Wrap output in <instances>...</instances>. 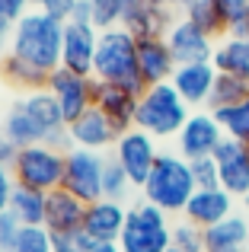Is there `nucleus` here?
<instances>
[{
  "label": "nucleus",
  "instance_id": "f257e3e1",
  "mask_svg": "<svg viewBox=\"0 0 249 252\" xmlns=\"http://www.w3.org/2000/svg\"><path fill=\"white\" fill-rule=\"evenodd\" d=\"M10 51L19 55L23 61L35 64L42 70H58L61 67V51H64V23L42 10H29L16 23L10 38Z\"/></svg>",
  "mask_w": 249,
  "mask_h": 252
},
{
  "label": "nucleus",
  "instance_id": "f03ea898",
  "mask_svg": "<svg viewBox=\"0 0 249 252\" xmlns=\"http://www.w3.org/2000/svg\"><path fill=\"white\" fill-rule=\"evenodd\" d=\"M93 77L102 83H115L124 90L141 96L147 86L141 80V67H137V38L128 29L115 26V29L99 32V45H96V61H93Z\"/></svg>",
  "mask_w": 249,
  "mask_h": 252
},
{
  "label": "nucleus",
  "instance_id": "7ed1b4c3",
  "mask_svg": "<svg viewBox=\"0 0 249 252\" xmlns=\"http://www.w3.org/2000/svg\"><path fill=\"white\" fill-rule=\"evenodd\" d=\"M195 191H198V185H195L188 160L179 157V154H163V150H160V157H156L154 169H150L147 182L141 185L144 201L156 204V208L166 211L169 217L182 214Z\"/></svg>",
  "mask_w": 249,
  "mask_h": 252
},
{
  "label": "nucleus",
  "instance_id": "20e7f679",
  "mask_svg": "<svg viewBox=\"0 0 249 252\" xmlns=\"http://www.w3.org/2000/svg\"><path fill=\"white\" fill-rule=\"evenodd\" d=\"M188 115H192V109L176 93V86L173 83H156V86H147L141 93V99H137L134 128H141L150 137L163 141V137L179 134L182 125L188 122Z\"/></svg>",
  "mask_w": 249,
  "mask_h": 252
},
{
  "label": "nucleus",
  "instance_id": "39448f33",
  "mask_svg": "<svg viewBox=\"0 0 249 252\" xmlns=\"http://www.w3.org/2000/svg\"><path fill=\"white\" fill-rule=\"evenodd\" d=\"M169 233H173L169 214L141 198L137 204H128V220H124V230L119 236V249L122 252H166Z\"/></svg>",
  "mask_w": 249,
  "mask_h": 252
},
{
  "label": "nucleus",
  "instance_id": "423d86ee",
  "mask_svg": "<svg viewBox=\"0 0 249 252\" xmlns=\"http://www.w3.org/2000/svg\"><path fill=\"white\" fill-rule=\"evenodd\" d=\"M64 163H67V154L48 147V144H32V147H23L16 154V160L10 163V172L16 179V185H26V189L48 195V191L61 189Z\"/></svg>",
  "mask_w": 249,
  "mask_h": 252
},
{
  "label": "nucleus",
  "instance_id": "0eeeda50",
  "mask_svg": "<svg viewBox=\"0 0 249 252\" xmlns=\"http://www.w3.org/2000/svg\"><path fill=\"white\" fill-rule=\"evenodd\" d=\"M102 172H106V157L96 150L70 147L67 163H64V182L61 189H67L70 195H77L80 201L93 204L102 198Z\"/></svg>",
  "mask_w": 249,
  "mask_h": 252
},
{
  "label": "nucleus",
  "instance_id": "6e6552de",
  "mask_svg": "<svg viewBox=\"0 0 249 252\" xmlns=\"http://www.w3.org/2000/svg\"><path fill=\"white\" fill-rule=\"evenodd\" d=\"M224 128L220 122L214 118V112L208 109H198L188 115V122L182 125V131L176 134V154L186 157L188 163L192 160H201V157H214L218 144L224 141Z\"/></svg>",
  "mask_w": 249,
  "mask_h": 252
},
{
  "label": "nucleus",
  "instance_id": "1a4fd4ad",
  "mask_svg": "<svg viewBox=\"0 0 249 252\" xmlns=\"http://www.w3.org/2000/svg\"><path fill=\"white\" fill-rule=\"evenodd\" d=\"M112 157L122 163V169L128 172V179L134 182V189H141V185L147 182L150 169H154L156 157H160L156 137H150L147 131H141V128H131V131H124V134H119Z\"/></svg>",
  "mask_w": 249,
  "mask_h": 252
},
{
  "label": "nucleus",
  "instance_id": "9d476101",
  "mask_svg": "<svg viewBox=\"0 0 249 252\" xmlns=\"http://www.w3.org/2000/svg\"><path fill=\"white\" fill-rule=\"evenodd\" d=\"M48 93L58 99L61 115L67 125H74L87 109H93V77H80L67 67L51 70L48 77Z\"/></svg>",
  "mask_w": 249,
  "mask_h": 252
},
{
  "label": "nucleus",
  "instance_id": "9b49d317",
  "mask_svg": "<svg viewBox=\"0 0 249 252\" xmlns=\"http://www.w3.org/2000/svg\"><path fill=\"white\" fill-rule=\"evenodd\" d=\"M214 160L220 169V189L233 198L249 195V144L237 137H224L214 150Z\"/></svg>",
  "mask_w": 249,
  "mask_h": 252
},
{
  "label": "nucleus",
  "instance_id": "f8f14e48",
  "mask_svg": "<svg viewBox=\"0 0 249 252\" xmlns=\"http://www.w3.org/2000/svg\"><path fill=\"white\" fill-rule=\"evenodd\" d=\"M96 45H99V29L90 23H64V51L61 67L74 70L80 77H93Z\"/></svg>",
  "mask_w": 249,
  "mask_h": 252
},
{
  "label": "nucleus",
  "instance_id": "ddd939ff",
  "mask_svg": "<svg viewBox=\"0 0 249 252\" xmlns=\"http://www.w3.org/2000/svg\"><path fill=\"white\" fill-rule=\"evenodd\" d=\"M166 45L176 58V67L179 64H211L214 58V38H208L201 29H195L186 16H179L166 32Z\"/></svg>",
  "mask_w": 249,
  "mask_h": 252
},
{
  "label": "nucleus",
  "instance_id": "4468645a",
  "mask_svg": "<svg viewBox=\"0 0 249 252\" xmlns=\"http://www.w3.org/2000/svg\"><path fill=\"white\" fill-rule=\"evenodd\" d=\"M137 99H141L137 93L124 90V86H115V83H102V80L93 77V105L112 122V128L119 131V134L134 128Z\"/></svg>",
  "mask_w": 249,
  "mask_h": 252
},
{
  "label": "nucleus",
  "instance_id": "2eb2a0df",
  "mask_svg": "<svg viewBox=\"0 0 249 252\" xmlns=\"http://www.w3.org/2000/svg\"><path fill=\"white\" fill-rule=\"evenodd\" d=\"M173 23L176 16L166 6H156L150 0H124L122 29H128L134 38H166Z\"/></svg>",
  "mask_w": 249,
  "mask_h": 252
},
{
  "label": "nucleus",
  "instance_id": "dca6fc26",
  "mask_svg": "<svg viewBox=\"0 0 249 252\" xmlns=\"http://www.w3.org/2000/svg\"><path fill=\"white\" fill-rule=\"evenodd\" d=\"M124 220H128V204L124 201H99L87 204V217H83V233H90L96 243H119Z\"/></svg>",
  "mask_w": 249,
  "mask_h": 252
},
{
  "label": "nucleus",
  "instance_id": "f3484780",
  "mask_svg": "<svg viewBox=\"0 0 249 252\" xmlns=\"http://www.w3.org/2000/svg\"><path fill=\"white\" fill-rule=\"evenodd\" d=\"M214 80H218L214 64H179V67L173 70V77H169V83L186 99L188 109H205L208 96H211V90H214Z\"/></svg>",
  "mask_w": 249,
  "mask_h": 252
},
{
  "label": "nucleus",
  "instance_id": "a211bd4d",
  "mask_svg": "<svg viewBox=\"0 0 249 252\" xmlns=\"http://www.w3.org/2000/svg\"><path fill=\"white\" fill-rule=\"evenodd\" d=\"M67 131H70V144H74V147L96 150V154L115 147V141H119V131L112 128V122H109L96 105L83 112L74 125H67Z\"/></svg>",
  "mask_w": 249,
  "mask_h": 252
},
{
  "label": "nucleus",
  "instance_id": "6ab92c4d",
  "mask_svg": "<svg viewBox=\"0 0 249 252\" xmlns=\"http://www.w3.org/2000/svg\"><path fill=\"white\" fill-rule=\"evenodd\" d=\"M233 201H237V198L227 195L224 189H198L192 195V201L186 204L182 217H186L188 223H195V227L208 230V227H214V223L227 220V217L233 214Z\"/></svg>",
  "mask_w": 249,
  "mask_h": 252
},
{
  "label": "nucleus",
  "instance_id": "aec40b11",
  "mask_svg": "<svg viewBox=\"0 0 249 252\" xmlns=\"http://www.w3.org/2000/svg\"><path fill=\"white\" fill-rule=\"evenodd\" d=\"M137 67H141L144 86L169 83L176 70V58L169 51L166 38H137Z\"/></svg>",
  "mask_w": 249,
  "mask_h": 252
},
{
  "label": "nucleus",
  "instance_id": "412c9836",
  "mask_svg": "<svg viewBox=\"0 0 249 252\" xmlns=\"http://www.w3.org/2000/svg\"><path fill=\"white\" fill-rule=\"evenodd\" d=\"M83 217H87V201L70 195L67 189L48 191V201H45V227L51 233H58V230H80Z\"/></svg>",
  "mask_w": 249,
  "mask_h": 252
},
{
  "label": "nucleus",
  "instance_id": "4be33fe9",
  "mask_svg": "<svg viewBox=\"0 0 249 252\" xmlns=\"http://www.w3.org/2000/svg\"><path fill=\"white\" fill-rule=\"evenodd\" d=\"M205 252H249V217L233 211L227 220L208 227Z\"/></svg>",
  "mask_w": 249,
  "mask_h": 252
},
{
  "label": "nucleus",
  "instance_id": "5701e85b",
  "mask_svg": "<svg viewBox=\"0 0 249 252\" xmlns=\"http://www.w3.org/2000/svg\"><path fill=\"white\" fill-rule=\"evenodd\" d=\"M0 77H3L10 86H19V90L26 93H38V90H48V70L35 67V64L23 61L19 55H13V51H6V55H0Z\"/></svg>",
  "mask_w": 249,
  "mask_h": 252
},
{
  "label": "nucleus",
  "instance_id": "b1692460",
  "mask_svg": "<svg viewBox=\"0 0 249 252\" xmlns=\"http://www.w3.org/2000/svg\"><path fill=\"white\" fill-rule=\"evenodd\" d=\"M19 105H23L26 115L38 125V131H42L45 137L55 134V131H61V128H67V122H64V115H61V105H58V99L51 96L48 90L29 93L26 99H19Z\"/></svg>",
  "mask_w": 249,
  "mask_h": 252
},
{
  "label": "nucleus",
  "instance_id": "393cba45",
  "mask_svg": "<svg viewBox=\"0 0 249 252\" xmlns=\"http://www.w3.org/2000/svg\"><path fill=\"white\" fill-rule=\"evenodd\" d=\"M211 64L218 74H233V77L249 80V38L224 35L218 42V48H214Z\"/></svg>",
  "mask_w": 249,
  "mask_h": 252
},
{
  "label": "nucleus",
  "instance_id": "a878e982",
  "mask_svg": "<svg viewBox=\"0 0 249 252\" xmlns=\"http://www.w3.org/2000/svg\"><path fill=\"white\" fill-rule=\"evenodd\" d=\"M45 201L48 195L35 189H26V185H16L10 198V211L16 214V220L23 227H45Z\"/></svg>",
  "mask_w": 249,
  "mask_h": 252
},
{
  "label": "nucleus",
  "instance_id": "bb28decb",
  "mask_svg": "<svg viewBox=\"0 0 249 252\" xmlns=\"http://www.w3.org/2000/svg\"><path fill=\"white\" fill-rule=\"evenodd\" d=\"M3 134H6V141L13 144L16 150H23V147H32V144H45V134L38 131V125L32 122L29 115H26V109L23 105H13L10 112H6V118H3Z\"/></svg>",
  "mask_w": 249,
  "mask_h": 252
},
{
  "label": "nucleus",
  "instance_id": "cd10ccee",
  "mask_svg": "<svg viewBox=\"0 0 249 252\" xmlns=\"http://www.w3.org/2000/svg\"><path fill=\"white\" fill-rule=\"evenodd\" d=\"M182 16H186L195 29L205 32L208 38H224L227 35V19H224V13L218 10L214 0H195L192 6L182 10Z\"/></svg>",
  "mask_w": 249,
  "mask_h": 252
},
{
  "label": "nucleus",
  "instance_id": "c85d7f7f",
  "mask_svg": "<svg viewBox=\"0 0 249 252\" xmlns=\"http://www.w3.org/2000/svg\"><path fill=\"white\" fill-rule=\"evenodd\" d=\"M249 96V80L243 77H233V74H218L214 80V90L208 96V112H220V109H230V105H240Z\"/></svg>",
  "mask_w": 249,
  "mask_h": 252
},
{
  "label": "nucleus",
  "instance_id": "c756f323",
  "mask_svg": "<svg viewBox=\"0 0 249 252\" xmlns=\"http://www.w3.org/2000/svg\"><path fill=\"white\" fill-rule=\"evenodd\" d=\"M214 118L220 122L227 137H237V141L249 144V96L240 105H230V109H220L214 112Z\"/></svg>",
  "mask_w": 249,
  "mask_h": 252
},
{
  "label": "nucleus",
  "instance_id": "7c9ffc66",
  "mask_svg": "<svg viewBox=\"0 0 249 252\" xmlns=\"http://www.w3.org/2000/svg\"><path fill=\"white\" fill-rule=\"evenodd\" d=\"M166 252H205V230L188 223L186 217L173 223V233H169V246Z\"/></svg>",
  "mask_w": 249,
  "mask_h": 252
},
{
  "label": "nucleus",
  "instance_id": "2f4dec72",
  "mask_svg": "<svg viewBox=\"0 0 249 252\" xmlns=\"http://www.w3.org/2000/svg\"><path fill=\"white\" fill-rule=\"evenodd\" d=\"M131 189H134V182H131L128 172L122 169V163L115 160V157H106V172H102V198H109V201H124Z\"/></svg>",
  "mask_w": 249,
  "mask_h": 252
},
{
  "label": "nucleus",
  "instance_id": "473e14b6",
  "mask_svg": "<svg viewBox=\"0 0 249 252\" xmlns=\"http://www.w3.org/2000/svg\"><path fill=\"white\" fill-rule=\"evenodd\" d=\"M6 252H51V230L48 227H19L16 240Z\"/></svg>",
  "mask_w": 249,
  "mask_h": 252
},
{
  "label": "nucleus",
  "instance_id": "72a5a7b5",
  "mask_svg": "<svg viewBox=\"0 0 249 252\" xmlns=\"http://www.w3.org/2000/svg\"><path fill=\"white\" fill-rule=\"evenodd\" d=\"M32 3H35V0H0V48L13 38L16 23L29 13Z\"/></svg>",
  "mask_w": 249,
  "mask_h": 252
},
{
  "label": "nucleus",
  "instance_id": "f704fd0d",
  "mask_svg": "<svg viewBox=\"0 0 249 252\" xmlns=\"http://www.w3.org/2000/svg\"><path fill=\"white\" fill-rule=\"evenodd\" d=\"M96 246V240L80 230H58L51 233V252H90Z\"/></svg>",
  "mask_w": 249,
  "mask_h": 252
},
{
  "label": "nucleus",
  "instance_id": "c9c22d12",
  "mask_svg": "<svg viewBox=\"0 0 249 252\" xmlns=\"http://www.w3.org/2000/svg\"><path fill=\"white\" fill-rule=\"evenodd\" d=\"M93 3V26L96 29H115L122 26V10H124V0H90Z\"/></svg>",
  "mask_w": 249,
  "mask_h": 252
},
{
  "label": "nucleus",
  "instance_id": "e433bc0d",
  "mask_svg": "<svg viewBox=\"0 0 249 252\" xmlns=\"http://www.w3.org/2000/svg\"><path fill=\"white\" fill-rule=\"evenodd\" d=\"M192 176H195V185L198 189H220V169H218V160L214 157H201V160H192Z\"/></svg>",
  "mask_w": 249,
  "mask_h": 252
},
{
  "label": "nucleus",
  "instance_id": "4c0bfd02",
  "mask_svg": "<svg viewBox=\"0 0 249 252\" xmlns=\"http://www.w3.org/2000/svg\"><path fill=\"white\" fill-rule=\"evenodd\" d=\"M19 227H23V223L16 220V214H13L10 208H6V211H0V249H3V252L13 246V240H16Z\"/></svg>",
  "mask_w": 249,
  "mask_h": 252
},
{
  "label": "nucleus",
  "instance_id": "58836bf2",
  "mask_svg": "<svg viewBox=\"0 0 249 252\" xmlns=\"http://www.w3.org/2000/svg\"><path fill=\"white\" fill-rule=\"evenodd\" d=\"M35 6H38L42 13H48V16L67 23L70 13H74V6H77V0H35Z\"/></svg>",
  "mask_w": 249,
  "mask_h": 252
},
{
  "label": "nucleus",
  "instance_id": "ea45409f",
  "mask_svg": "<svg viewBox=\"0 0 249 252\" xmlns=\"http://www.w3.org/2000/svg\"><path fill=\"white\" fill-rule=\"evenodd\" d=\"M13 189H16V179H13L10 166H3V163H0V211H6V208H10Z\"/></svg>",
  "mask_w": 249,
  "mask_h": 252
},
{
  "label": "nucleus",
  "instance_id": "a19ab883",
  "mask_svg": "<svg viewBox=\"0 0 249 252\" xmlns=\"http://www.w3.org/2000/svg\"><path fill=\"white\" fill-rule=\"evenodd\" d=\"M218 3V10L224 13V19H227V26H230V19H237L240 13L249 6V0H214Z\"/></svg>",
  "mask_w": 249,
  "mask_h": 252
},
{
  "label": "nucleus",
  "instance_id": "79ce46f5",
  "mask_svg": "<svg viewBox=\"0 0 249 252\" xmlns=\"http://www.w3.org/2000/svg\"><path fill=\"white\" fill-rule=\"evenodd\" d=\"M227 35H233V38H249V6L240 13L237 19H230V26H227Z\"/></svg>",
  "mask_w": 249,
  "mask_h": 252
},
{
  "label": "nucleus",
  "instance_id": "37998d69",
  "mask_svg": "<svg viewBox=\"0 0 249 252\" xmlns=\"http://www.w3.org/2000/svg\"><path fill=\"white\" fill-rule=\"evenodd\" d=\"M67 23H90L93 26V3H90V0H77V6H74Z\"/></svg>",
  "mask_w": 249,
  "mask_h": 252
},
{
  "label": "nucleus",
  "instance_id": "c03bdc74",
  "mask_svg": "<svg viewBox=\"0 0 249 252\" xmlns=\"http://www.w3.org/2000/svg\"><path fill=\"white\" fill-rule=\"evenodd\" d=\"M16 154L19 150L13 147L10 141H6V134H3V128H0V163H3V166H10L13 160H16Z\"/></svg>",
  "mask_w": 249,
  "mask_h": 252
},
{
  "label": "nucleus",
  "instance_id": "a18cd8bd",
  "mask_svg": "<svg viewBox=\"0 0 249 252\" xmlns=\"http://www.w3.org/2000/svg\"><path fill=\"white\" fill-rule=\"evenodd\" d=\"M150 3H156V6H166V10H186V6H192L195 0H150Z\"/></svg>",
  "mask_w": 249,
  "mask_h": 252
},
{
  "label": "nucleus",
  "instance_id": "49530a36",
  "mask_svg": "<svg viewBox=\"0 0 249 252\" xmlns=\"http://www.w3.org/2000/svg\"><path fill=\"white\" fill-rule=\"evenodd\" d=\"M90 252H122V249H119V243H96Z\"/></svg>",
  "mask_w": 249,
  "mask_h": 252
},
{
  "label": "nucleus",
  "instance_id": "de8ad7c7",
  "mask_svg": "<svg viewBox=\"0 0 249 252\" xmlns=\"http://www.w3.org/2000/svg\"><path fill=\"white\" fill-rule=\"evenodd\" d=\"M0 252H3V249H0Z\"/></svg>",
  "mask_w": 249,
  "mask_h": 252
}]
</instances>
